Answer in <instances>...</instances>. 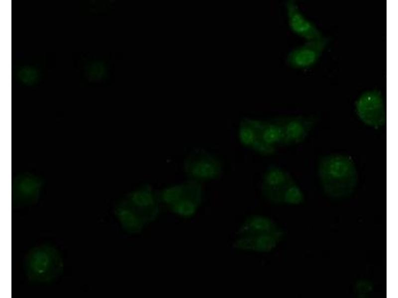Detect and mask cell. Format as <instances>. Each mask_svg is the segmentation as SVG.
<instances>
[{
  "label": "cell",
  "mask_w": 398,
  "mask_h": 298,
  "mask_svg": "<svg viewBox=\"0 0 398 298\" xmlns=\"http://www.w3.org/2000/svg\"><path fill=\"white\" fill-rule=\"evenodd\" d=\"M265 195L275 202L297 203L302 199L301 192L289 173L277 166L265 171L262 179Z\"/></svg>",
  "instance_id": "cell-3"
},
{
  "label": "cell",
  "mask_w": 398,
  "mask_h": 298,
  "mask_svg": "<svg viewBox=\"0 0 398 298\" xmlns=\"http://www.w3.org/2000/svg\"><path fill=\"white\" fill-rule=\"evenodd\" d=\"M286 7L289 26L295 34L306 41L316 39L322 36L316 26L301 13L294 1L288 2Z\"/></svg>",
  "instance_id": "cell-8"
},
{
  "label": "cell",
  "mask_w": 398,
  "mask_h": 298,
  "mask_svg": "<svg viewBox=\"0 0 398 298\" xmlns=\"http://www.w3.org/2000/svg\"><path fill=\"white\" fill-rule=\"evenodd\" d=\"M63 260L54 246L44 244L32 248L24 261V270L28 279L34 282L47 283L62 273Z\"/></svg>",
  "instance_id": "cell-2"
},
{
  "label": "cell",
  "mask_w": 398,
  "mask_h": 298,
  "mask_svg": "<svg viewBox=\"0 0 398 298\" xmlns=\"http://www.w3.org/2000/svg\"><path fill=\"white\" fill-rule=\"evenodd\" d=\"M260 134L262 144L269 155L274 153L279 146L284 145L283 129L278 118L261 121Z\"/></svg>",
  "instance_id": "cell-10"
},
{
  "label": "cell",
  "mask_w": 398,
  "mask_h": 298,
  "mask_svg": "<svg viewBox=\"0 0 398 298\" xmlns=\"http://www.w3.org/2000/svg\"><path fill=\"white\" fill-rule=\"evenodd\" d=\"M282 127L284 145H292L303 142L316 123L312 117L290 116L278 118Z\"/></svg>",
  "instance_id": "cell-7"
},
{
  "label": "cell",
  "mask_w": 398,
  "mask_h": 298,
  "mask_svg": "<svg viewBox=\"0 0 398 298\" xmlns=\"http://www.w3.org/2000/svg\"><path fill=\"white\" fill-rule=\"evenodd\" d=\"M261 120L244 118L240 122L238 137L240 143L244 146L264 155H269L262 144L260 128Z\"/></svg>",
  "instance_id": "cell-9"
},
{
  "label": "cell",
  "mask_w": 398,
  "mask_h": 298,
  "mask_svg": "<svg viewBox=\"0 0 398 298\" xmlns=\"http://www.w3.org/2000/svg\"><path fill=\"white\" fill-rule=\"evenodd\" d=\"M184 169L189 177L196 181L216 179L222 172L219 159L201 148L191 151L184 160Z\"/></svg>",
  "instance_id": "cell-4"
},
{
  "label": "cell",
  "mask_w": 398,
  "mask_h": 298,
  "mask_svg": "<svg viewBox=\"0 0 398 298\" xmlns=\"http://www.w3.org/2000/svg\"><path fill=\"white\" fill-rule=\"evenodd\" d=\"M356 113L367 126L380 128L386 124V111L382 93L377 89L362 93L355 103Z\"/></svg>",
  "instance_id": "cell-5"
},
{
  "label": "cell",
  "mask_w": 398,
  "mask_h": 298,
  "mask_svg": "<svg viewBox=\"0 0 398 298\" xmlns=\"http://www.w3.org/2000/svg\"><path fill=\"white\" fill-rule=\"evenodd\" d=\"M328 43L327 38L321 37L307 42L289 54L287 61L292 67L307 68L314 65L318 60Z\"/></svg>",
  "instance_id": "cell-6"
},
{
  "label": "cell",
  "mask_w": 398,
  "mask_h": 298,
  "mask_svg": "<svg viewBox=\"0 0 398 298\" xmlns=\"http://www.w3.org/2000/svg\"><path fill=\"white\" fill-rule=\"evenodd\" d=\"M317 173L323 189L331 197L348 196L357 185L356 165L353 158L347 154L334 153L323 156L318 161Z\"/></svg>",
  "instance_id": "cell-1"
}]
</instances>
